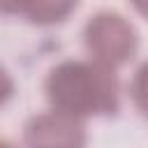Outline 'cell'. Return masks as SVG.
I'll return each mask as SVG.
<instances>
[{
  "mask_svg": "<svg viewBox=\"0 0 148 148\" xmlns=\"http://www.w3.org/2000/svg\"><path fill=\"white\" fill-rule=\"evenodd\" d=\"M46 97L53 111L72 118L111 116L118 111V79L116 72L92 60H62L46 81Z\"/></svg>",
  "mask_w": 148,
  "mask_h": 148,
  "instance_id": "obj_1",
  "label": "cell"
},
{
  "mask_svg": "<svg viewBox=\"0 0 148 148\" xmlns=\"http://www.w3.org/2000/svg\"><path fill=\"white\" fill-rule=\"evenodd\" d=\"M83 46L92 62L116 69L134 56L139 35L123 14L104 9L88 18L83 28Z\"/></svg>",
  "mask_w": 148,
  "mask_h": 148,
  "instance_id": "obj_2",
  "label": "cell"
},
{
  "mask_svg": "<svg viewBox=\"0 0 148 148\" xmlns=\"http://www.w3.org/2000/svg\"><path fill=\"white\" fill-rule=\"evenodd\" d=\"M86 141L88 134L83 120L53 109L32 116L23 130L25 148H86Z\"/></svg>",
  "mask_w": 148,
  "mask_h": 148,
  "instance_id": "obj_3",
  "label": "cell"
},
{
  "mask_svg": "<svg viewBox=\"0 0 148 148\" xmlns=\"http://www.w3.org/2000/svg\"><path fill=\"white\" fill-rule=\"evenodd\" d=\"M72 9H76V5H72V2H14V5H0V12L25 16L32 23H58Z\"/></svg>",
  "mask_w": 148,
  "mask_h": 148,
  "instance_id": "obj_4",
  "label": "cell"
},
{
  "mask_svg": "<svg viewBox=\"0 0 148 148\" xmlns=\"http://www.w3.org/2000/svg\"><path fill=\"white\" fill-rule=\"evenodd\" d=\"M130 95H132L134 106L148 118V60L136 69L132 86H130Z\"/></svg>",
  "mask_w": 148,
  "mask_h": 148,
  "instance_id": "obj_5",
  "label": "cell"
},
{
  "mask_svg": "<svg viewBox=\"0 0 148 148\" xmlns=\"http://www.w3.org/2000/svg\"><path fill=\"white\" fill-rule=\"evenodd\" d=\"M12 92H14V81H12L9 72L0 65V106L12 97Z\"/></svg>",
  "mask_w": 148,
  "mask_h": 148,
  "instance_id": "obj_6",
  "label": "cell"
},
{
  "mask_svg": "<svg viewBox=\"0 0 148 148\" xmlns=\"http://www.w3.org/2000/svg\"><path fill=\"white\" fill-rule=\"evenodd\" d=\"M136 9H139V12H143V14L148 16V5H136Z\"/></svg>",
  "mask_w": 148,
  "mask_h": 148,
  "instance_id": "obj_7",
  "label": "cell"
},
{
  "mask_svg": "<svg viewBox=\"0 0 148 148\" xmlns=\"http://www.w3.org/2000/svg\"><path fill=\"white\" fill-rule=\"evenodd\" d=\"M0 148H14L9 141H5V139H0Z\"/></svg>",
  "mask_w": 148,
  "mask_h": 148,
  "instance_id": "obj_8",
  "label": "cell"
}]
</instances>
